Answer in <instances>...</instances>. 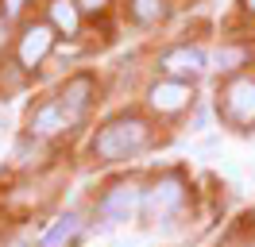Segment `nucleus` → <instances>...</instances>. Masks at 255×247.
<instances>
[{"label":"nucleus","instance_id":"8","mask_svg":"<svg viewBox=\"0 0 255 247\" xmlns=\"http://www.w3.org/2000/svg\"><path fill=\"white\" fill-rule=\"evenodd\" d=\"M186 101H190V89H186L182 81H162V85L151 89V105L162 108V112H174V108H182Z\"/></svg>","mask_w":255,"mask_h":247},{"label":"nucleus","instance_id":"12","mask_svg":"<svg viewBox=\"0 0 255 247\" xmlns=\"http://www.w3.org/2000/svg\"><path fill=\"white\" fill-rule=\"evenodd\" d=\"M217 70H232V66H240V62H244V50H240V46H224V50H217Z\"/></svg>","mask_w":255,"mask_h":247},{"label":"nucleus","instance_id":"13","mask_svg":"<svg viewBox=\"0 0 255 247\" xmlns=\"http://www.w3.org/2000/svg\"><path fill=\"white\" fill-rule=\"evenodd\" d=\"M159 12H162L159 0H135V15H139V19H155Z\"/></svg>","mask_w":255,"mask_h":247},{"label":"nucleus","instance_id":"7","mask_svg":"<svg viewBox=\"0 0 255 247\" xmlns=\"http://www.w3.org/2000/svg\"><path fill=\"white\" fill-rule=\"evenodd\" d=\"M50 50V27H31L19 43V62L23 66H39V58Z\"/></svg>","mask_w":255,"mask_h":247},{"label":"nucleus","instance_id":"6","mask_svg":"<svg viewBox=\"0 0 255 247\" xmlns=\"http://www.w3.org/2000/svg\"><path fill=\"white\" fill-rule=\"evenodd\" d=\"M228 112H232V120H240V124L255 120V81H236V85L228 89Z\"/></svg>","mask_w":255,"mask_h":247},{"label":"nucleus","instance_id":"11","mask_svg":"<svg viewBox=\"0 0 255 247\" xmlns=\"http://www.w3.org/2000/svg\"><path fill=\"white\" fill-rule=\"evenodd\" d=\"M85 89H89V81H85V77H78V81H74V85H66V101L62 105L70 108V112H81V105H85Z\"/></svg>","mask_w":255,"mask_h":247},{"label":"nucleus","instance_id":"10","mask_svg":"<svg viewBox=\"0 0 255 247\" xmlns=\"http://www.w3.org/2000/svg\"><path fill=\"white\" fill-rule=\"evenodd\" d=\"M50 19H54V27H62L66 35H74V31H78V4L54 0V4H50Z\"/></svg>","mask_w":255,"mask_h":247},{"label":"nucleus","instance_id":"16","mask_svg":"<svg viewBox=\"0 0 255 247\" xmlns=\"http://www.w3.org/2000/svg\"><path fill=\"white\" fill-rule=\"evenodd\" d=\"M248 8H255V0H248Z\"/></svg>","mask_w":255,"mask_h":247},{"label":"nucleus","instance_id":"15","mask_svg":"<svg viewBox=\"0 0 255 247\" xmlns=\"http://www.w3.org/2000/svg\"><path fill=\"white\" fill-rule=\"evenodd\" d=\"M101 4H105V0H85V8H101Z\"/></svg>","mask_w":255,"mask_h":247},{"label":"nucleus","instance_id":"2","mask_svg":"<svg viewBox=\"0 0 255 247\" xmlns=\"http://www.w3.org/2000/svg\"><path fill=\"white\" fill-rule=\"evenodd\" d=\"M178 201H182V185L174 182V178H162L151 193H147V201H143V213L151 216V220H159V216H166V213H174L178 209Z\"/></svg>","mask_w":255,"mask_h":247},{"label":"nucleus","instance_id":"3","mask_svg":"<svg viewBox=\"0 0 255 247\" xmlns=\"http://www.w3.org/2000/svg\"><path fill=\"white\" fill-rule=\"evenodd\" d=\"M105 216H109L112 224H124V220H131L135 216V209H139V189L135 185H116L109 197H105Z\"/></svg>","mask_w":255,"mask_h":247},{"label":"nucleus","instance_id":"4","mask_svg":"<svg viewBox=\"0 0 255 247\" xmlns=\"http://www.w3.org/2000/svg\"><path fill=\"white\" fill-rule=\"evenodd\" d=\"M162 70L174 77H193L205 70V54L193 50V46H178V50H166L162 54Z\"/></svg>","mask_w":255,"mask_h":247},{"label":"nucleus","instance_id":"14","mask_svg":"<svg viewBox=\"0 0 255 247\" xmlns=\"http://www.w3.org/2000/svg\"><path fill=\"white\" fill-rule=\"evenodd\" d=\"M19 8H23V0H8V12H12V15H16Z\"/></svg>","mask_w":255,"mask_h":247},{"label":"nucleus","instance_id":"9","mask_svg":"<svg viewBox=\"0 0 255 247\" xmlns=\"http://www.w3.org/2000/svg\"><path fill=\"white\" fill-rule=\"evenodd\" d=\"M78 228H81V220L74 213H66V216H58L54 224H50V232L43 236V244L39 247H66L74 236H78Z\"/></svg>","mask_w":255,"mask_h":247},{"label":"nucleus","instance_id":"1","mask_svg":"<svg viewBox=\"0 0 255 247\" xmlns=\"http://www.w3.org/2000/svg\"><path fill=\"white\" fill-rule=\"evenodd\" d=\"M143 139H147V131H143L139 120H112V124L101 127L93 151L101 154V158H128L131 151L143 147Z\"/></svg>","mask_w":255,"mask_h":247},{"label":"nucleus","instance_id":"5","mask_svg":"<svg viewBox=\"0 0 255 247\" xmlns=\"http://www.w3.org/2000/svg\"><path fill=\"white\" fill-rule=\"evenodd\" d=\"M78 120V112H70V108L58 101V105H47V108H39L35 112V120L31 127L39 131V135H54V131H62V127H70V124Z\"/></svg>","mask_w":255,"mask_h":247}]
</instances>
